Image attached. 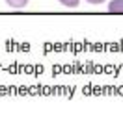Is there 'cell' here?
I'll use <instances>...</instances> for the list:
<instances>
[{"label":"cell","mask_w":123,"mask_h":126,"mask_svg":"<svg viewBox=\"0 0 123 126\" xmlns=\"http://www.w3.org/2000/svg\"><path fill=\"white\" fill-rule=\"evenodd\" d=\"M108 11L110 13H123V0H112L108 4Z\"/></svg>","instance_id":"obj_1"},{"label":"cell","mask_w":123,"mask_h":126,"mask_svg":"<svg viewBox=\"0 0 123 126\" xmlns=\"http://www.w3.org/2000/svg\"><path fill=\"white\" fill-rule=\"evenodd\" d=\"M28 2H30V0H6V4H8V6L17 8V9H19V8H24Z\"/></svg>","instance_id":"obj_2"},{"label":"cell","mask_w":123,"mask_h":126,"mask_svg":"<svg viewBox=\"0 0 123 126\" xmlns=\"http://www.w3.org/2000/svg\"><path fill=\"white\" fill-rule=\"evenodd\" d=\"M62 6H65V8H76V6L80 4V0H58Z\"/></svg>","instance_id":"obj_3"},{"label":"cell","mask_w":123,"mask_h":126,"mask_svg":"<svg viewBox=\"0 0 123 126\" xmlns=\"http://www.w3.org/2000/svg\"><path fill=\"white\" fill-rule=\"evenodd\" d=\"M86 2H90V4H103L104 0H86Z\"/></svg>","instance_id":"obj_4"}]
</instances>
